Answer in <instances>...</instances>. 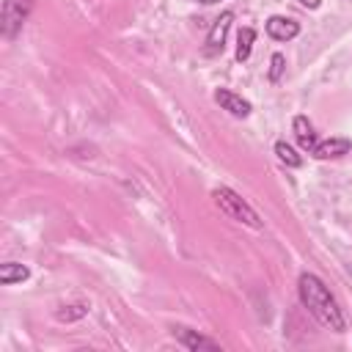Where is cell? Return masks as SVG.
Returning a JSON list of instances; mask_svg holds the SVG:
<instances>
[{"instance_id":"6da1fadb","label":"cell","mask_w":352,"mask_h":352,"mask_svg":"<svg viewBox=\"0 0 352 352\" xmlns=\"http://www.w3.org/2000/svg\"><path fill=\"white\" fill-rule=\"evenodd\" d=\"M297 294H300V302L302 308L327 330L333 333H344L346 330V319H344V311L338 308L336 297L330 294V289L324 286V280L314 272H302L300 280H297Z\"/></svg>"},{"instance_id":"7a4b0ae2","label":"cell","mask_w":352,"mask_h":352,"mask_svg":"<svg viewBox=\"0 0 352 352\" xmlns=\"http://www.w3.org/2000/svg\"><path fill=\"white\" fill-rule=\"evenodd\" d=\"M212 198H214V204L220 206V212L228 214L231 220H239V223H245V226H250V228H261V220H258L256 209H253L245 198H239L231 187H214V190H212Z\"/></svg>"},{"instance_id":"3957f363","label":"cell","mask_w":352,"mask_h":352,"mask_svg":"<svg viewBox=\"0 0 352 352\" xmlns=\"http://www.w3.org/2000/svg\"><path fill=\"white\" fill-rule=\"evenodd\" d=\"M30 14V0H3V16H0V28L6 38H14L16 30L25 25Z\"/></svg>"},{"instance_id":"277c9868","label":"cell","mask_w":352,"mask_h":352,"mask_svg":"<svg viewBox=\"0 0 352 352\" xmlns=\"http://www.w3.org/2000/svg\"><path fill=\"white\" fill-rule=\"evenodd\" d=\"M231 22H234V14H231V11H223V14L214 19V25H212V30H209V36H206V47H204L206 55H217V52H223Z\"/></svg>"},{"instance_id":"5b68a950","label":"cell","mask_w":352,"mask_h":352,"mask_svg":"<svg viewBox=\"0 0 352 352\" xmlns=\"http://www.w3.org/2000/svg\"><path fill=\"white\" fill-rule=\"evenodd\" d=\"M214 102H217L223 110H228L231 116H236V118H248L250 110H253L248 99H242L239 94H234V91H228V88H217V91H214Z\"/></svg>"},{"instance_id":"8992f818","label":"cell","mask_w":352,"mask_h":352,"mask_svg":"<svg viewBox=\"0 0 352 352\" xmlns=\"http://www.w3.org/2000/svg\"><path fill=\"white\" fill-rule=\"evenodd\" d=\"M300 33V25L292 16H270L267 19V36L275 41H292Z\"/></svg>"},{"instance_id":"52a82bcc","label":"cell","mask_w":352,"mask_h":352,"mask_svg":"<svg viewBox=\"0 0 352 352\" xmlns=\"http://www.w3.org/2000/svg\"><path fill=\"white\" fill-rule=\"evenodd\" d=\"M352 148V140L349 138H327L322 143H316V148L311 151L316 160H333V157H341Z\"/></svg>"},{"instance_id":"ba28073f","label":"cell","mask_w":352,"mask_h":352,"mask_svg":"<svg viewBox=\"0 0 352 352\" xmlns=\"http://www.w3.org/2000/svg\"><path fill=\"white\" fill-rule=\"evenodd\" d=\"M173 336H176V341H179L182 346H187V349H220L217 341H212V338H206V336H201V333H195V330H187V327H176Z\"/></svg>"},{"instance_id":"9c48e42d","label":"cell","mask_w":352,"mask_h":352,"mask_svg":"<svg viewBox=\"0 0 352 352\" xmlns=\"http://www.w3.org/2000/svg\"><path fill=\"white\" fill-rule=\"evenodd\" d=\"M292 126H294V138H297L300 148L311 154V151L316 148V143H319V140H316V132H314V124H311L305 116H297Z\"/></svg>"},{"instance_id":"30bf717a","label":"cell","mask_w":352,"mask_h":352,"mask_svg":"<svg viewBox=\"0 0 352 352\" xmlns=\"http://www.w3.org/2000/svg\"><path fill=\"white\" fill-rule=\"evenodd\" d=\"M30 278V270L25 264H16V261H6L0 264V283L11 286V283H22Z\"/></svg>"},{"instance_id":"8fae6325","label":"cell","mask_w":352,"mask_h":352,"mask_svg":"<svg viewBox=\"0 0 352 352\" xmlns=\"http://www.w3.org/2000/svg\"><path fill=\"white\" fill-rule=\"evenodd\" d=\"M253 41H256V30H253V28H242V30L236 33V60H239V63L250 58Z\"/></svg>"},{"instance_id":"7c38bea8","label":"cell","mask_w":352,"mask_h":352,"mask_svg":"<svg viewBox=\"0 0 352 352\" xmlns=\"http://www.w3.org/2000/svg\"><path fill=\"white\" fill-rule=\"evenodd\" d=\"M275 154H278V160H280L283 165H289V168H300V165H302V157H300L289 143H283V140L275 143Z\"/></svg>"},{"instance_id":"4fadbf2b","label":"cell","mask_w":352,"mask_h":352,"mask_svg":"<svg viewBox=\"0 0 352 352\" xmlns=\"http://www.w3.org/2000/svg\"><path fill=\"white\" fill-rule=\"evenodd\" d=\"M283 69H286V58H283L280 52H275V55L270 58V82H280Z\"/></svg>"},{"instance_id":"5bb4252c","label":"cell","mask_w":352,"mask_h":352,"mask_svg":"<svg viewBox=\"0 0 352 352\" xmlns=\"http://www.w3.org/2000/svg\"><path fill=\"white\" fill-rule=\"evenodd\" d=\"M85 314H88V305H82V302H80V305H69V311H58L55 316H58V319L72 322V319H80V316H85Z\"/></svg>"},{"instance_id":"9a60e30c","label":"cell","mask_w":352,"mask_h":352,"mask_svg":"<svg viewBox=\"0 0 352 352\" xmlns=\"http://www.w3.org/2000/svg\"><path fill=\"white\" fill-rule=\"evenodd\" d=\"M297 3H300L302 8H319V3H322V0H297Z\"/></svg>"},{"instance_id":"2e32d148","label":"cell","mask_w":352,"mask_h":352,"mask_svg":"<svg viewBox=\"0 0 352 352\" xmlns=\"http://www.w3.org/2000/svg\"><path fill=\"white\" fill-rule=\"evenodd\" d=\"M195 3H204V6H212V3H220V0H195Z\"/></svg>"}]
</instances>
